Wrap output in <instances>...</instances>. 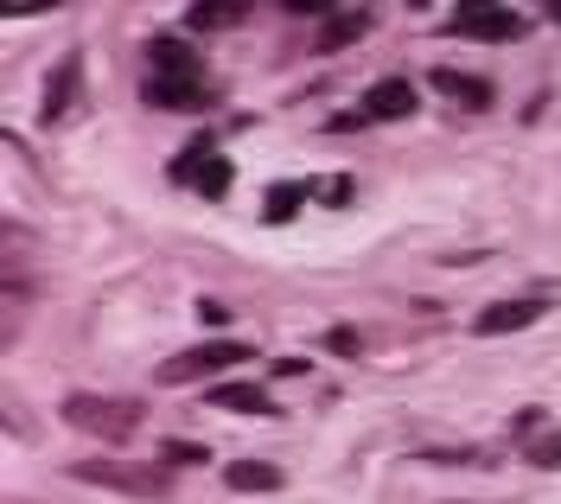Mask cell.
<instances>
[{
	"label": "cell",
	"mask_w": 561,
	"mask_h": 504,
	"mask_svg": "<svg viewBox=\"0 0 561 504\" xmlns=\"http://www.w3.org/2000/svg\"><path fill=\"white\" fill-rule=\"evenodd\" d=\"M77 77H83V58L70 51L65 65L51 71V83H45V122H65L70 103H77Z\"/></svg>",
	"instance_id": "obj_9"
},
{
	"label": "cell",
	"mask_w": 561,
	"mask_h": 504,
	"mask_svg": "<svg viewBox=\"0 0 561 504\" xmlns=\"http://www.w3.org/2000/svg\"><path fill=\"white\" fill-rule=\"evenodd\" d=\"M529 467H542V472H556V467H561V434H542V440L529 447Z\"/></svg>",
	"instance_id": "obj_18"
},
{
	"label": "cell",
	"mask_w": 561,
	"mask_h": 504,
	"mask_svg": "<svg viewBox=\"0 0 561 504\" xmlns=\"http://www.w3.org/2000/svg\"><path fill=\"white\" fill-rule=\"evenodd\" d=\"M224 485H230V492H275L280 467H268V460H230V467H224Z\"/></svg>",
	"instance_id": "obj_13"
},
{
	"label": "cell",
	"mask_w": 561,
	"mask_h": 504,
	"mask_svg": "<svg viewBox=\"0 0 561 504\" xmlns=\"http://www.w3.org/2000/svg\"><path fill=\"white\" fill-rule=\"evenodd\" d=\"M65 422L83 434H96L108 447H122L128 434L140 428V402L128 397H65Z\"/></svg>",
	"instance_id": "obj_2"
},
{
	"label": "cell",
	"mask_w": 561,
	"mask_h": 504,
	"mask_svg": "<svg viewBox=\"0 0 561 504\" xmlns=\"http://www.w3.org/2000/svg\"><path fill=\"white\" fill-rule=\"evenodd\" d=\"M198 192H205V198H217V192H230V160H224V153H210V167L198 173Z\"/></svg>",
	"instance_id": "obj_17"
},
{
	"label": "cell",
	"mask_w": 561,
	"mask_h": 504,
	"mask_svg": "<svg viewBox=\"0 0 561 504\" xmlns=\"http://www.w3.org/2000/svg\"><path fill=\"white\" fill-rule=\"evenodd\" d=\"M249 7H255V0H192V26H198V33H224V26L249 20Z\"/></svg>",
	"instance_id": "obj_12"
},
{
	"label": "cell",
	"mask_w": 561,
	"mask_h": 504,
	"mask_svg": "<svg viewBox=\"0 0 561 504\" xmlns=\"http://www.w3.org/2000/svg\"><path fill=\"white\" fill-rule=\"evenodd\" d=\"M325 352H332V358H357V332H351V325H332V332H325Z\"/></svg>",
	"instance_id": "obj_19"
},
{
	"label": "cell",
	"mask_w": 561,
	"mask_h": 504,
	"mask_svg": "<svg viewBox=\"0 0 561 504\" xmlns=\"http://www.w3.org/2000/svg\"><path fill=\"white\" fill-rule=\"evenodd\" d=\"M300 198H313V185H275V192H268V224H287V217L300 211Z\"/></svg>",
	"instance_id": "obj_15"
},
{
	"label": "cell",
	"mask_w": 561,
	"mask_h": 504,
	"mask_svg": "<svg viewBox=\"0 0 561 504\" xmlns=\"http://www.w3.org/2000/svg\"><path fill=\"white\" fill-rule=\"evenodd\" d=\"M319 192H325V205H345V198H351V180H325Z\"/></svg>",
	"instance_id": "obj_22"
},
{
	"label": "cell",
	"mask_w": 561,
	"mask_h": 504,
	"mask_svg": "<svg viewBox=\"0 0 561 504\" xmlns=\"http://www.w3.org/2000/svg\"><path fill=\"white\" fill-rule=\"evenodd\" d=\"M160 460L167 467H205L210 447H198V440H160Z\"/></svg>",
	"instance_id": "obj_16"
},
{
	"label": "cell",
	"mask_w": 561,
	"mask_h": 504,
	"mask_svg": "<svg viewBox=\"0 0 561 504\" xmlns=\"http://www.w3.org/2000/svg\"><path fill=\"white\" fill-rule=\"evenodd\" d=\"M549 13H556V20H561V0H549Z\"/></svg>",
	"instance_id": "obj_23"
},
{
	"label": "cell",
	"mask_w": 561,
	"mask_h": 504,
	"mask_svg": "<svg viewBox=\"0 0 561 504\" xmlns=\"http://www.w3.org/2000/svg\"><path fill=\"white\" fill-rule=\"evenodd\" d=\"M153 108H173V115H198L210 108V83L205 77H153L147 71V90H140Z\"/></svg>",
	"instance_id": "obj_6"
},
{
	"label": "cell",
	"mask_w": 561,
	"mask_h": 504,
	"mask_svg": "<svg viewBox=\"0 0 561 504\" xmlns=\"http://www.w3.org/2000/svg\"><path fill=\"white\" fill-rule=\"evenodd\" d=\"M70 479L103 485V492H122V499H140V504H153V499H167V492H173L167 467H140V460H115V454H108V460H77Z\"/></svg>",
	"instance_id": "obj_1"
},
{
	"label": "cell",
	"mask_w": 561,
	"mask_h": 504,
	"mask_svg": "<svg viewBox=\"0 0 561 504\" xmlns=\"http://www.w3.org/2000/svg\"><path fill=\"white\" fill-rule=\"evenodd\" d=\"M198 320H205V325H224V320H230V307H224V300H198Z\"/></svg>",
	"instance_id": "obj_21"
},
{
	"label": "cell",
	"mask_w": 561,
	"mask_h": 504,
	"mask_svg": "<svg viewBox=\"0 0 561 504\" xmlns=\"http://www.w3.org/2000/svg\"><path fill=\"white\" fill-rule=\"evenodd\" d=\"M249 345L243 339H210L198 352H179V358L160 364V383H198V377H217V370H230V364H243Z\"/></svg>",
	"instance_id": "obj_4"
},
{
	"label": "cell",
	"mask_w": 561,
	"mask_h": 504,
	"mask_svg": "<svg viewBox=\"0 0 561 504\" xmlns=\"http://www.w3.org/2000/svg\"><path fill=\"white\" fill-rule=\"evenodd\" d=\"M427 83H434V90H447L459 108H491V83H485V77H466V71H447V65H440Z\"/></svg>",
	"instance_id": "obj_10"
},
{
	"label": "cell",
	"mask_w": 561,
	"mask_h": 504,
	"mask_svg": "<svg viewBox=\"0 0 561 504\" xmlns=\"http://www.w3.org/2000/svg\"><path fill=\"white\" fill-rule=\"evenodd\" d=\"M402 115H415V83L409 77H383V83L364 90L357 122H402Z\"/></svg>",
	"instance_id": "obj_7"
},
{
	"label": "cell",
	"mask_w": 561,
	"mask_h": 504,
	"mask_svg": "<svg viewBox=\"0 0 561 504\" xmlns=\"http://www.w3.org/2000/svg\"><path fill=\"white\" fill-rule=\"evenodd\" d=\"M210 402L230 409V415H275V402L262 397L255 383H210Z\"/></svg>",
	"instance_id": "obj_11"
},
{
	"label": "cell",
	"mask_w": 561,
	"mask_h": 504,
	"mask_svg": "<svg viewBox=\"0 0 561 504\" xmlns=\"http://www.w3.org/2000/svg\"><path fill=\"white\" fill-rule=\"evenodd\" d=\"M454 33L479 38V45H511V38L529 33L524 13H511L504 0H459L454 7Z\"/></svg>",
	"instance_id": "obj_3"
},
{
	"label": "cell",
	"mask_w": 561,
	"mask_h": 504,
	"mask_svg": "<svg viewBox=\"0 0 561 504\" xmlns=\"http://www.w3.org/2000/svg\"><path fill=\"white\" fill-rule=\"evenodd\" d=\"M556 307V288H529V294H511V300H491L485 313L472 320V332L479 339H497V332H524V325H536L542 313Z\"/></svg>",
	"instance_id": "obj_5"
},
{
	"label": "cell",
	"mask_w": 561,
	"mask_h": 504,
	"mask_svg": "<svg viewBox=\"0 0 561 504\" xmlns=\"http://www.w3.org/2000/svg\"><path fill=\"white\" fill-rule=\"evenodd\" d=\"M287 13H313V20H332V0H280Z\"/></svg>",
	"instance_id": "obj_20"
},
{
	"label": "cell",
	"mask_w": 561,
	"mask_h": 504,
	"mask_svg": "<svg viewBox=\"0 0 561 504\" xmlns=\"http://www.w3.org/2000/svg\"><path fill=\"white\" fill-rule=\"evenodd\" d=\"M147 71L153 77H205V65H198L192 45H179V38H153V45H147Z\"/></svg>",
	"instance_id": "obj_8"
},
{
	"label": "cell",
	"mask_w": 561,
	"mask_h": 504,
	"mask_svg": "<svg viewBox=\"0 0 561 504\" xmlns=\"http://www.w3.org/2000/svg\"><path fill=\"white\" fill-rule=\"evenodd\" d=\"M364 33H370V13H332V20L319 26V45H313V51H345V45H357Z\"/></svg>",
	"instance_id": "obj_14"
}]
</instances>
